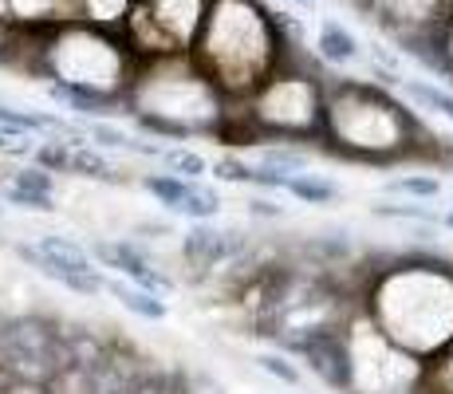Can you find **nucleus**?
I'll return each instance as SVG.
<instances>
[{
	"label": "nucleus",
	"mask_w": 453,
	"mask_h": 394,
	"mask_svg": "<svg viewBox=\"0 0 453 394\" xmlns=\"http://www.w3.org/2000/svg\"><path fill=\"white\" fill-rule=\"evenodd\" d=\"M72 170L83 174V178H99V182H115V170H111L107 162H103L95 151H87V146H80V151H72Z\"/></svg>",
	"instance_id": "9d476101"
},
{
	"label": "nucleus",
	"mask_w": 453,
	"mask_h": 394,
	"mask_svg": "<svg viewBox=\"0 0 453 394\" xmlns=\"http://www.w3.org/2000/svg\"><path fill=\"white\" fill-rule=\"evenodd\" d=\"M265 162H268V166H276V170L296 174V170H303V162H308V158L296 154V151H265Z\"/></svg>",
	"instance_id": "5701e85b"
},
{
	"label": "nucleus",
	"mask_w": 453,
	"mask_h": 394,
	"mask_svg": "<svg viewBox=\"0 0 453 394\" xmlns=\"http://www.w3.org/2000/svg\"><path fill=\"white\" fill-rule=\"evenodd\" d=\"M138 122H142L146 130H158V135H170V138H186L189 135V127H181V122H165L158 115H142Z\"/></svg>",
	"instance_id": "b1692460"
},
{
	"label": "nucleus",
	"mask_w": 453,
	"mask_h": 394,
	"mask_svg": "<svg viewBox=\"0 0 453 394\" xmlns=\"http://www.w3.org/2000/svg\"><path fill=\"white\" fill-rule=\"evenodd\" d=\"M316 48H319V56H324L327 64H351V59L359 56V40H355L351 32H347L343 24H335V20H324Z\"/></svg>",
	"instance_id": "423d86ee"
},
{
	"label": "nucleus",
	"mask_w": 453,
	"mask_h": 394,
	"mask_svg": "<svg viewBox=\"0 0 453 394\" xmlns=\"http://www.w3.org/2000/svg\"><path fill=\"white\" fill-rule=\"evenodd\" d=\"M48 95H51V99H64V103H72L75 111H87V115H91V111H103V107H107V99H103V95L95 91V87L67 83V79H56V83L48 87Z\"/></svg>",
	"instance_id": "0eeeda50"
},
{
	"label": "nucleus",
	"mask_w": 453,
	"mask_h": 394,
	"mask_svg": "<svg viewBox=\"0 0 453 394\" xmlns=\"http://www.w3.org/2000/svg\"><path fill=\"white\" fill-rule=\"evenodd\" d=\"M249 209H252V213H257V217H280V205H273V201H249Z\"/></svg>",
	"instance_id": "393cba45"
},
{
	"label": "nucleus",
	"mask_w": 453,
	"mask_h": 394,
	"mask_svg": "<svg viewBox=\"0 0 453 394\" xmlns=\"http://www.w3.org/2000/svg\"><path fill=\"white\" fill-rule=\"evenodd\" d=\"M303 355L311 359V367L319 371V379L331 382V387H343L347 382V359H343V347L335 344V339H324V336H316V339H303Z\"/></svg>",
	"instance_id": "7ed1b4c3"
},
{
	"label": "nucleus",
	"mask_w": 453,
	"mask_h": 394,
	"mask_svg": "<svg viewBox=\"0 0 453 394\" xmlns=\"http://www.w3.org/2000/svg\"><path fill=\"white\" fill-rule=\"evenodd\" d=\"M165 166H170L173 174H181V178H205V158L194 154V151H165Z\"/></svg>",
	"instance_id": "f8f14e48"
},
{
	"label": "nucleus",
	"mask_w": 453,
	"mask_h": 394,
	"mask_svg": "<svg viewBox=\"0 0 453 394\" xmlns=\"http://www.w3.org/2000/svg\"><path fill=\"white\" fill-rule=\"evenodd\" d=\"M107 292L115 296L127 312L142 315V320H165V300H158V292H150V288H142V284L134 288V284H127V280H107Z\"/></svg>",
	"instance_id": "20e7f679"
},
{
	"label": "nucleus",
	"mask_w": 453,
	"mask_h": 394,
	"mask_svg": "<svg viewBox=\"0 0 453 394\" xmlns=\"http://www.w3.org/2000/svg\"><path fill=\"white\" fill-rule=\"evenodd\" d=\"M288 194L308 201V205H327V201L339 197V189L331 186V182H319V178H300V174H292L288 178Z\"/></svg>",
	"instance_id": "6e6552de"
},
{
	"label": "nucleus",
	"mask_w": 453,
	"mask_h": 394,
	"mask_svg": "<svg viewBox=\"0 0 453 394\" xmlns=\"http://www.w3.org/2000/svg\"><path fill=\"white\" fill-rule=\"evenodd\" d=\"M0 213H4V205H0Z\"/></svg>",
	"instance_id": "cd10ccee"
},
{
	"label": "nucleus",
	"mask_w": 453,
	"mask_h": 394,
	"mask_svg": "<svg viewBox=\"0 0 453 394\" xmlns=\"http://www.w3.org/2000/svg\"><path fill=\"white\" fill-rule=\"evenodd\" d=\"M0 127H16V130H28V135H36V130H48V119H43V115H28V111L0 107Z\"/></svg>",
	"instance_id": "dca6fc26"
},
{
	"label": "nucleus",
	"mask_w": 453,
	"mask_h": 394,
	"mask_svg": "<svg viewBox=\"0 0 453 394\" xmlns=\"http://www.w3.org/2000/svg\"><path fill=\"white\" fill-rule=\"evenodd\" d=\"M441 225H446V229H453V213H446V217H441Z\"/></svg>",
	"instance_id": "bb28decb"
},
{
	"label": "nucleus",
	"mask_w": 453,
	"mask_h": 394,
	"mask_svg": "<svg viewBox=\"0 0 453 394\" xmlns=\"http://www.w3.org/2000/svg\"><path fill=\"white\" fill-rule=\"evenodd\" d=\"M406 95H411V99H418L422 107L441 111V115L453 122V95H449V91H441V87H430V83H418V79H406Z\"/></svg>",
	"instance_id": "1a4fd4ad"
},
{
	"label": "nucleus",
	"mask_w": 453,
	"mask_h": 394,
	"mask_svg": "<svg viewBox=\"0 0 453 394\" xmlns=\"http://www.w3.org/2000/svg\"><path fill=\"white\" fill-rule=\"evenodd\" d=\"M12 186H24V189H40V194H51V170H43V166H24L20 174L12 178Z\"/></svg>",
	"instance_id": "6ab92c4d"
},
{
	"label": "nucleus",
	"mask_w": 453,
	"mask_h": 394,
	"mask_svg": "<svg viewBox=\"0 0 453 394\" xmlns=\"http://www.w3.org/2000/svg\"><path fill=\"white\" fill-rule=\"evenodd\" d=\"M36 249L43 252L40 273L51 276V280H64V276H72V273H99V268L91 265V257H87L80 244L64 241V236H56V233H51V236H40Z\"/></svg>",
	"instance_id": "f03ea898"
},
{
	"label": "nucleus",
	"mask_w": 453,
	"mask_h": 394,
	"mask_svg": "<svg viewBox=\"0 0 453 394\" xmlns=\"http://www.w3.org/2000/svg\"><path fill=\"white\" fill-rule=\"evenodd\" d=\"M95 257L103 260L107 268H119L127 280H134V284H142V288H150V292H170V280H165L158 268L150 265V260L142 257L138 249H130V244H115V241H99L95 244Z\"/></svg>",
	"instance_id": "f257e3e1"
},
{
	"label": "nucleus",
	"mask_w": 453,
	"mask_h": 394,
	"mask_svg": "<svg viewBox=\"0 0 453 394\" xmlns=\"http://www.w3.org/2000/svg\"><path fill=\"white\" fill-rule=\"evenodd\" d=\"M288 178L292 174L288 170H276V166H260V170H252V182L257 186H268V189H288Z\"/></svg>",
	"instance_id": "4be33fe9"
},
{
	"label": "nucleus",
	"mask_w": 453,
	"mask_h": 394,
	"mask_svg": "<svg viewBox=\"0 0 453 394\" xmlns=\"http://www.w3.org/2000/svg\"><path fill=\"white\" fill-rule=\"evenodd\" d=\"M288 4H296V8H308V12H311V8H316V0H288Z\"/></svg>",
	"instance_id": "a878e982"
},
{
	"label": "nucleus",
	"mask_w": 453,
	"mask_h": 394,
	"mask_svg": "<svg viewBox=\"0 0 453 394\" xmlns=\"http://www.w3.org/2000/svg\"><path fill=\"white\" fill-rule=\"evenodd\" d=\"M257 363H260V371H265V375H273V379L288 382V387H300V371H296V367L288 363V359H280V355H260Z\"/></svg>",
	"instance_id": "f3484780"
},
{
	"label": "nucleus",
	"mask_w": 453,
	"mask_h": 394,
	"mask_svg": "<svg viewBox=\"0 0 453 394\" xmlns=\"http://www.w3.org/2000/svg\"><path fill=\"white\" fill-rule=\"evenodd\" d=\"M225 236L229 233H217V229H209V225H194V229L186 233V257L197 260V265H213L225 252L237 249V241H225Z\"/></svg>",
	"instance_id": "39448f33"
},
{
	"label": "nucleus",
	"mask_w": 453,
	"mask_h": 394,
	"mask_svg": "<svg viewBox=\"0 0 453 394\" xmlns=\"http://www.w3.org/2000/svg\"><path fill=\"white\" fill-rule=\"evenodd\" d=\"M4 201H8V205H20V209H36V213H51V209H56L51 194H40V189H24V186H8V189H4Z\"/></svg>",
	"instance_id": "9b49d317"
},
{
	"label": "nucleus",
	"mask_w": 453,
	"mask_h": 394,
	"mask_svg": "<svg viewBox=\"0 0 453 394\" xmlns=\"http://www.w3.org/2000/svg\"><path fill=\"white\" fill-rule=\"evenodd\" d=\"M36 162L43 166V170H72V151H67V143L36 146Z\"/></svg>",
	"instance_id": "2eb2a0df"
},
{
	"label": "nucleus",
	"mask_w": 453,
	"mask_h": 394,
	"mask_svg": "<svg viewBox=\"0 0 453 394\" xmlns=\"http://www.w3.org/2000/svg\"><path fill=\"white\" fill-rule=\"evenodd\" d=\"M390 194H414V197H438L441 194V182L438 178H418V174H411V178H395L387 182Z\"/></svg>",
	"instance_id": "ddd939ff"
},
{
	"label": "nucleus",
	"mask_w": 453,
	"mask_h": 394,
	"mask_svg": "<svg viewBox=\"0 0 453 394\" xmlns=\"http://www.w3.org/2000/svg\"><path fill=\"white\" fill-rule=\"evenodd\" d=\"M213 174L225 182H252V166L237 162V158H221V162L213 166Z\"/></svg>",
	"instance_id": "412c9836"
},
{
	"label": "nucleus",
	"mask_w": 453,
	"mask_h": 394,
	"mask_svg": "<svg viewBox=\"0 0 453 394\" xmlns=\"http://www.w3.org/2000/svg\"><path fill=\"white\" fill-rule=\"evenodd\" d=\"M374 217H406V221H430V225H441L438 213L422 205H374Z\"/></svg>",
	"instance_id": "a211bd4d"
},
{
	"label": "nucleus",
	"mask_w": 453,
	"mask_h": 394,
	"mask_svg": "<svg viewBox=\"0 0 453 394\" xmlns=\"http://www.w3.org/2000/svg\"><path fill=\"white\" fill-rule=\"evenodd\" d=\"M36 151V143L28 138V130H16V127H0V154H12V158H28Z\"/></svg>",
	"instance_id": "4468645a"
},
{
	"label": "nucleus",
	"mask_w": 453,
	"mask_h": 394,
	"mask_svg": "<svg viewBox=\"0 0 453 394\" xmlns=\"http://www.w3.org/2000/svg\"><path fill=\"white\" fill-rule=\"evenodd\" d=\"M87 135H91L99 146H107V151H127V146H130V138L123 135V130L103 127V122H91V127H87Z\"/></svg>",
	"instance_id": "aec40b11"
}]
</instances>
